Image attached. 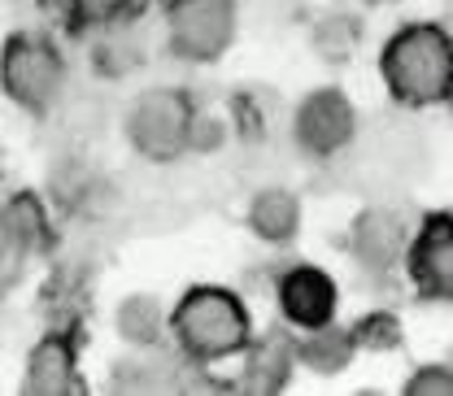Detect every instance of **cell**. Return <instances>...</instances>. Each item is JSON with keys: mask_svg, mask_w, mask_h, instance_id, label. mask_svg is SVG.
<instances>
[{"mask_svg": "<svg viewBox=\"0 0 453 396\" xmlns=\"http://www.w3.org/2000/svg\"><path fill=\"white\" fill-rule=\"evenodd\" d=\"M445 105H449V113H453V83H449V96H445Z\"/></svg>", "mask_w": 453, "mask_h": 396, "instance_id": "18", "label": "cell"}, {"mask_svg": "<svg viewBox=\"0 0 453 396\" xmlns=\"http://www.w3.org/2000/svg\"><path fill=\"white\" fill-rule=\"evenodd\" d=\"M162 44L183 65H214L240 40V0H157Z\"/></svg>", "mask_w": 453, "mask_h": 396, "instance_id": "5", "label": "cell"}, {"mask_svg": "<svg viewBox=\"0 0 453 396\" xmlns=\"http://www.w3.org/2000/svg\"><path fill=\"white\" fill-rule=\"evenodd\" d=\"M410 240H414V223L401 209L371 205V209H362L349 223V257L371 279H384V275H393V270L405 266Z\"/></svg>", "mask_w": 453, "mask_h": 396, "instance_id": "9", "label": "cell"}, {"mask_svg": "<svg viewBox=\"0 0 453 396\" xmlns=\"http://www.w3.org/2000/svg\"><path fill=\"white\" fill-rule=\"evenodd\" d=\"M405 275L423 301L453 305V214H432L414 226Z\"/></svg>", "mask_w": 453, "mask_h": 396, "instance_id": "11", "label": "cell"}, {"mask_svg": "<svg viewBox=\"0 0 453 396\" xmlns=\"http://www.w3.org/2000/svg\"><path fill=\"white\" fill-rule=\"evenodd\" d=\"M22 392L27 396H74L88 392V379L79 370V327L49 323L40 339L22 357Z\"/></svg>", "mask_w": 453, "mask_h": 396, "instance_id": "10", "label": "cell"}, {"mask_svg": "<svg viewBox=\"0 0 453 396\" xmlns=\"http://www.w3.org/2000/svg\"><path fill=\"white\" fill-rule=\"evenodd\" d=\"M0 92L27 118H49L70 92V57L53 31L22 27L0 44Z\"/></svg>", "mask_w": 453, "mask_h": 396, "instance_id": "3", "label": "cell"}, {"mask_svg": "<svg viewBox=\"0 0 453 396\" xmlns=\"http://www.w3.org/2000/svg\"><path fill=\"white\" fill-rule=\"evenodd\" d=\"M357 135V105L336 83L310 88L288 113V140L310 162H336Z\"/></svg>", "mask_w": 453, "mask_h": 396, "instance_id": "6", "label": "cell"}, {"mask_svg": "<svg viewBox=\"0 0 453 396\" xmlns=\"http://www.w3.org/2000/svg\"><path fill=\"white\" fill-rule=\"evenodd\" d=\"M244 226L266 248L296 244V235L305 226V201H301V192L288 187V183H262L249 196V205H244Z\"/></svg>", "mask_w": 453, "mask_h": 396, "instance_id": "12", "label": "cell"}, {"mask_svg": "<svg viewBox=\"0 0 453 396\" xmlns=\"http://www.w3.org/2000/svg\"><path fill=\"white\" fill-rule=\"evenodd\" d=\"M357 339L344 323H327V327H314V331H296V357H301V370L314 375V379H340L353 362H357Z\"/></svg>", "mask_w": 453, "mask_h": 396, "instance_id": "14", "label": "cell"}, {"mask_svg": "<svg viewBox=\"0 0 453 396\" xmlns=\"http://www.w3.org/2000/svg\"><path fill=\"white\" fill-rule=\"evenodd\" d=\"M253 331H257V318L240 287L188 283L170 301V348L201 370L235 366Z\"/></svg>", "mask_w": 453, "mask_h": 396, "instance_id": "1", "label": "cell"}, {"mask_svg": "<svg viewBox=\"0 0 453 396\" xmlns=\"http://www.w3.org/2000/svg\"><path fill=\"white\" fill-rule=\"evenodd\" d=\"M349 331H353L362 353H393L405 339L401 314H393V309H366L357 323H349Z\"/></svg>", "mask_w": 453, "mask_h": 396, "instance_id": "15", "label": "cell"}, {"mask_svg": "<svg viewBox=\"0 0 453 396\" xmlns=\"http://www.w3.org/2000/svg\"><path fill=\"white\" fill-rule=\"evenodd\" d=\"M301 375V357H296V331L283 327L280 318L262 331H253L249 348L235 357L231 370V392L249 396H280L292 388V379Z\"/></svg>", "mask_w": 453, "mask_h": 396, "instance_id": "8", "label": "cell"}, {"mask_svg": "<svg viewBox=\"0 0 453 396\" xmlns=\"http://www.w3.org/2000/svg\"><path fill=\"white\" fill-rule=\"evenodd\" d=\"M275 318L292 331H314L340 318V283L319 262H283L271 279Z\"/></svg>", "mask_w": 453, "mask_h": 396, "instance_id": "7", "label": "cell"}, {"mask_svg": "<svg viewBox=\"0 0 453 396\" xmlns=\"http://www.w3.org/2000/svg\"><path fill=\"white\" fill-rule=\"evenodd\" d=\"M401 392L405 396H453V366H445V362L414 366Z\"/></svg>", "mask_w": 453, "mask_h": 396, "instance_id": "16", "label": "cell"}, {"mask_svg": "<svg viewBox=\"0 0 453 396\" xmlns=\"http://www.w3.org/2000/svg\"><path fill=\"white\" fill-rule=\"evenodd\" d=\"M113 336L122 348H162L170 344V305L157 292H127L113 305Z\"/></svg>", "mask_w": 453, "mask_h": 396, "instance_id": "13", "label": "cell"}, {"mask_svg": "<svg viewBox=\"0 0 453 396\" xmlns=\"http://www.w3.org/2000/svg\"><path fill=\"white\" fill-rule=\"evenodd\" d=\"M384 92L405 110L445 105L453 83V35L441 22H405L380 49Z\"/></svg>", "mask_w": 453, "mask_h": 396, "instance_id": "2", "label": "cell"}, {"mask_svg": "<svg viewBox=\"0 0 453 396\" xmlns=\"http://www.w3.org/2000/svg\"><path fill=\"white\" fill-rule=\"evenodd\" d=\"M201 101L183 83H149L122 110V140L149 166H174L192 153Z\"/></svg>", "mask_w": 453, "mask_h": 396, "instance_id": "4", "label": "cell"}, {"mask_svg": "<svg viewBox=\"0 0 453 396\" xmlns=\"http://www.w3.org/2000/svg\"><path fill=\"white\" fill-rule=\"evenodd\" d=\"M366 4H375V9H384V4H396V0H366Z\"/></svg>", "mask_w": 453, "mask_h": 396, "instance_id": "17", "label": "cell"}]
</instances>
